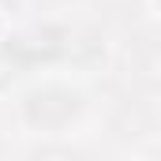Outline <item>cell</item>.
<instances>
[{
	"label": "cell",
	"mask_w": 161,
	"mask_h": 161,
	"mask_svg": "<svg viewBox=\"0 0 161 161\" xmlns=\"http://www.w3.org/2000/svg\"><path fill=\"white\" fill-rule=\"evenodd\" d=\"M75 113H79V97L71 90H60V86H49V90H41L26 101V120L34 127H45V131L64 127Z\"/></svg>",
	"instance_id": "6da1fadb"
}]
</instances>
